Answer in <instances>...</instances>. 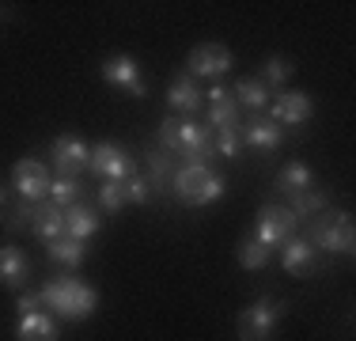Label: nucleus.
<instances>
[{"mask_svg":"<svg viewBox=\"0 0 356 341\" xmlns=\"http://www.w3.org/2000/svg\"><path fill=\"white\" fill-rule=\"evenodd\" d=\"M49 201L61 205V209H72V205H80V201H83V182H80V178L57 175L54 182H49Z\"/></svg>","mask_w":356,"mask_h":341,"instance_id":"bb28decb","label":"nucleus"},{"mask_svg":"<svg viewBox=\"0 0 356 341\" xmlns=\"http://www.w3.org/2000/svg\"><path fill=\"white\" fill-rule=\"evenodd\" d=\"M205 106H209V133H235L239 129V102H235L232 88H224V84H213V88L205 91Z\"/></svg>","mask_w":356,"mask_h":341,"instance_id":"ddd939ff","label":"nucleus"},{"mask_svg":"<svg viewBox=\"0 0 356 341\" xmlns=\"http://www.w3.org/2000/svg\"><path fill=\"white\" fill-rule=\"evenodd\" d=\"M232 95H235V102H239V110L247 106L250 114H261V110L269 106V99H273V91H269L258 76H243V80L232 88Z\"/></svg>","mask_w":356,"mask_h":341,"instance_id":"5701e85b","label":"nucleus"},{"mask_svg":"<svg viewBox=\"0 0 356 341\" xmlns=\"http://www.w3.org/2000/svg\"><path fill=\"white\" fill-rule=\"evenodd\" d=\"M103 232V216H99V209H91V205H72V209H65V235L69 239H80V243H88L91 235Z\"/></svg>","mask_w":356,"mask_h":341,"instance_id":"6ab92c4d","label":"nucleus"},{"mask_svg":"<svg viewBox=\"0 0 356 341\" xmlns=\"http://www.w3.org/2000/svg\"><path fill=\"white\" fill-rule=\"evenodd\" d=\"M46 258L54 262V266H65V269H80L83 262H88V251H83L80 239H54V243H46Z\"/></svg>","mask_w":356,"mask_h":341,"instance_id":"b1692460","label":"nucleus"},{"mask_svg":"<svg viewBox=\"0 0 356 341\" xmlns=\"http://www.w3.org/2000/svg\"><path fill=\"white\" fill-rule=\"evenodd\" d=\"M167 106H171L175 118L182 114H197L201 106H205V91H201V84L193 80L190 72H178L171 84H167Z\"/></svg>","mask_w":356,"mask_h":341,"instance_id":"dca6fc26","label":"nucleus"},{"mask_svg":"<svg viewBox=\"0 0 356 341\" xmlns=\"http://www.w3.org/2000/svg\"><path fill=\"white\" fill-rule=\"evenodd\" d=\"M269 122H277L281 129H300L315 118V99L307 91H281L277 99H269Z\"/></svg>","mask_w":356,"mask_h":341,"instance_id":"9b49d317","label":"nucleus"},{"mask_svg":"<svg viewBox=\"0 0 356 341\" xmlns=\"http://www.w3.org/2000/svg\"><path fill=\"white\" fill-rule=\"evenodd\" d=\"M284 300H277V296H258L254 303H247L239 311V322H235V334L239 341H273L277 326H281L284 319Z\"/></svg>","mask_w":356,"mask_h":341,"instance_id":"39448f33","label":"nucleus"},{"mask_svg":"<svg viewBox=\"0 0 356 341\" xmlns=\"http://www.w3.org/2000/svg\"><path fill=\"white\" fill-rule=\"evenodd\" d=\"M227 182L224 175H216L209 164H182L175 170L171 178V193L178 205H186V209H201V205H213L224 198Z\"/></svg>","mask_w":356,"mask_h":341,"instance_id":"20e7f679","label":"nucleus"},{"mask_svg":"<svg viewBox=\"0 0 356 341\" xmlns=\"http://www.w3.org/2000/svg\"><path fill=\"white\" fill-rule=\"evenodd\" d=\"M159 148L171 152L178 159L182 156L186 164H209L213 159V133L205 129V125H197L193 118H175L167 114L163 122H159Z\"/></svg>","mask_w":356,"mask_h":341,"instance_id":"f03ea898","label":"nucleus"},{"mask_svg":"<svg viewBox=\"0 0 356 341\" xmlns=\"http://www.w3.org/2000/svg\"><path fill=\"white\" fill-rule=\"evenodd\" d=\"M38 300L61 322H88L99 307V292L80 277H54L38 288Z\"/></svg>","mask_w":356,"mask_h":341,"instance_id":"f257e3e1","label":"nucleus"},{"mask_svg":"<svg viewBox=\"0 0 356 341\" xmlns=\"http://www.w3.org/2000/svg\"><path fill=\"white\" fill-rule=\"evenodd\" d=\"M239 144H247L250 152L269 156V152H277L284 144V129L277 122H269L266 114H250L247 122L239 125Z\"/></svg>","mask_w":356,"mask_h":341,"instance_id":"4468645a","label":"nucleus"},{"mask_svg":"<svg viewBox=\"0 0 356 341\" xmlns=\"http://www.w3.org/2000/svg\"><path fill=\"white\" fill-rule=\"evenodd\" d=\"M235 258H239V266L243 269H250V273H261L273 262V251H269L266 243H258L254 235H243L239 239V246H235Z\"/></svg>","mask_w":356,"mask_h":341,"instance_id":"a878e982","label":"nucleus"},{"mask_svg":"<svg viewBox=\"0 0 356 341\" xmlns=\"http://www.w3.org/2000/svg\"><path fill=\"white\" fill-rule=\"evenodd\" d=\"M186 68H190V76L197 80V76H224L235 68V54L224 46V42H201V46L190 49V57H186Z\"/></svg>","mask_w":356,"mask_h":341,"instance_id":"f8f14e48","label":"nucleus"},{"mask_svg":"<svg viewBox=\"0 0 356 341\" xmlns=\"http://www.w3.org/2000/svg\"><path fill=\"white\" fill-rule=\"evenodd\" d=\"M49 182H54V175H49V167L42 164L35 156H23L12 164V190L19 193V201H46L49 198Z\"/></svg>","mask_w":356,"mask_h":341,"instance_id":"1a4fd4ad","label":"nucleus"},{"mask_svg":"<svg viewBox=\"0 0 356 341\" xmlns=\"http://www.w3.org/2000/svg\"><path fill=\"white\" fill-rule=\"evenodd\" d=\"M4 209H8V186L0 182V212H4Z\"/></svg>","mask_w":356,"mask_h":341,"instance_id":"72a5a7b5","label":"nucleus"},{"mask_svg":"<svg viewBox=\"0 0 356 341\" xmlns=\"http://www.w3.org/2000/svg\"><path fill=\"white\" fill-rule=\"evenodd\" d=\"M239 148H243V144H239V129L213 136V152H216V156H224V159H235V156H239Z\"/></svg>","mask_w":356,"mask_h":341,"instance_id":"7c9ffc66","label":"nucleus"},{"mask_svg":"<svg viewBox=\"0 0 356 341\" xmlns=\"http://www.w3.org/2000/svg\"><path fill=\"white\" fill-rule=\"evenodd\" d=\"M31 235L42 239V243H54V239L65 235V209L54 201H38L35 209H31Z\"/></svg>","mask_w":356,"mask_h":341,"instance_id":"a211bd4d","label":"nucleus"},{"mask_svg":"<svg viewBox=\"0 0 356 341\" xmlns=\"http://www.w3.org/2000/svg\"><path fill=\"white\" fill-rule=\"evenodd\" d=\"M49 159H54V170L65 178H80L91 164V144L76 133H61L54 144H49Z\"/></svg>","mask_w":356,"mask_h":341,"instance_id":"9d476101","label":"nucleus"},{"mask_svg":"<svg viewBox=\"0 0 356 341\" xmlns=\"http://www.w3.org/2000/svg\"><path fill=\"white\" fill-rule=\"evenodd\" d=\"M99 76L110 84V88L125 91L133 99H144L148 95V80H144V68L133 54H110L103 65H99Z\"/></svg>","mask_w":356,"mask_h":341,"instance_id":"0eeeda50","label":"nucleus"},{"mask_svg":"<svg viewBox=\"0 0 356 341\" xmlns=\"http://www.w3.org/2000/svg\"><path fill=\"white\" fill-rule=\"evenodd\" d=\"M95 201H99V212L118 216V212L125 209V190H122V182H103V186L95 190Z\"/></svg>","mask_w":356,"mask_h":341,"instance_id":"c85d7f7f","label":"nucleus"},{"mask_svg":"<svg viewBox=\"0 0 356 341\" xmlns=\"http://www.w3.org/2000/svg\"><path fill=\"white\" fill-rule=\"evenodd\" d=\"M303 239H307L318 254H341V258H349V254L356 251L353 212L349 209H334V205H330V209H322L318 216L307 220Z\"/></svg>","mask_w":356,"mask_h":341,"instance_id":"7ed1b4c3","label":"nucleus"},{"mask_svg":"<svg viewBox=\"0 0 356 341\" xmlns=\"http://www.w3.org/2000/svg\"><path fill=\"white\" fill-rule=\"evenodd\" d=\"M57 319L49 311H31V315H19L15 322V341H57Z\"/></svg>","mask_w":356,"mask_h":341,"instance_id":"412c9836","label":"nucleus"},{"mask_svg":"<svg viewBox=\"0 0 356 341\" xmlns=\"http://www.w3.org/2000/svg\"><path fill=\"white\" fill-rule=\"evenodd\" d=\"M273 186H277V193L292 198V193H300V190H311V186H318V175H315V167H307L303 159H292V164H284L281 170H277Z\"/></svg>","mask_w":356,"mask_h":341,"instance_id":"aec40b11","label":"nucleus"},{"mask_svg":"<svg viewBox=\"0 0 356 341\" xmlns=\"http://www.w3.org/2000/svg\"><path fill=\"white\" fill-rule=\"evenodd\" d=\"M288 209H292V216L303 224V220L318 216L322 209H330V193L322 190V186H311V190H300V193H292V198H288Z\"/></svg>","mask_w":356,"mask_h":341,"instance_id":"393cba45","label":"nucleus"},{"mask_svg":"<svg viewBox=\"0 0 356 341\" xmlns=\"http://www.w3.org/2000/svg\"><path fill=\"white\" fill-rule=\"evenodd\" d=\"M122 190H125V205H148L152 198H156L152 182L140 175V170H137V175H129V178H125V182H122Z\"/></svg>","mask_w":356,"mask_h":341,"instance_id":"c756f323","label":"nucleus"},{"mask_svg":"<svg viewBox=\"0 0 356 341\" xmlns=\"http://www.w3.org/2000/svg\"><path fill=\"white\" fill-rule=\"evenodd\" d=\"M258 243H266L269 251H281L288 239L300 235V220L292 216L288 205H261L258 216H254V232H250Z\"/></svg>","mask_w":356,"mask_h":341,"instance_id":"423d86ee","label":"nucleus"},{"mask_svg":"<svg viewBox=\"0 0 356 341\" xmlns=\"http://www.w3.org/2000/svg\"><path fill=\"white\" fill-rule=\"evenodd\" d=\"M31 209H35L31 201H19V205H15V212L4 220L8 232H31Z\"/></svg>","mask_w":356,"mask_h":341,"instance_id":"2f4dec72","label":"nucleus"},{"mask_svg":"<svg viewBox=\"0 0 356 341\" xmlns=\"http://www.w3.org/2000/svg\"><path fill=\"white\" fill-rule=\"evenodd\" d=\"M144 164H148V175H144V178L152 182V190H156V193L171 186V178H175V170H178L171 152H163L159 144H156V148H144Z\"/></svg>","mask_w":356,"mask_h":341,"instance_id":"4be33fe9","label":"nucleus"},{"mask_svg":"<svg viewBox=\"0 0 356 341\" xmlns=\"http://www.w3.org/2000/svg\"><path fill=\"white\" fill-rule=\"evenodd\" d=\"M292 76H296V65L288 61V57L273 54V57H266V65H261V76H258V80L266 84V88H284Z\"/></svg>","mask_w":356,"mask_h":341,"instance_id":"cd10ccee","label":"nucleus"},{"mask_svg":"<svg viewBox=\"0 0 356 341\" xmlns=\"http://www.w3.org/2000/svg\"><path fill=\"white\" fill-rule=\"evenodd\" d=\"M31 280V258L19 251V246H0V288L8 292H23Z\"/></svg>","mask_w":356,"mask_h":341,"instance_id":"f3484780","label":"nucleus"},{"mask_svg":"<svg viewBox=\"0 0 356 341\" xmlns=\"http://www.w3.org/2000/svg\"><path fill=\"white\" fill-rule=\"evenodd\" d=\"M15 311H19V315H31V311H46V307H42L38 292H27V288H23L19 300H15Z\"/></svg>","mask_w":356,"mask_h":341,"instance_id":"473e14b6","label":"nucleus"},{"mask_svg":"<svg viewBox=\"0 0 356 341\" xmlns=\"http://www.w3.org/2000/svg\"><path fill=\"white\" fill-rule=\"evenodd\" d=\"M281 266H284L288 277H311V273L322 269V254L303 235H296L281 246Z\"/></svg>","mask_w":356,"mask_h":341,"instance_id":"2eb2a0df","label":"nucleus"},{"mask_svg":"<svg viewBox=\"0 0 356 341\" xmlns=\"http://www.w3.org/2000/svg\"><path fill=\"white\" fill-rule=\"evenodd\" d=\"M91 175H99L103 182H125L129 175H137V159L129 156V148L114 141H99L91 148V164H88Z\"/></svg>","mask_w":356,"mask_h":341,"instance_id":"6e6552de","label":"nucleus"}]
</instances>
